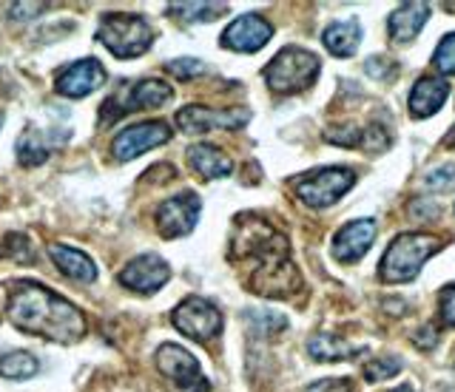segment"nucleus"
Instances as JSON below:
<instances>
[{"instance_id": "1", "label": "nucleus", "mask_w": 455, "mask_h": 392, "mask_svg": "<svg viewBox=\"0 0 455 392\" xmlns=\"http://www.w3.org/2000/svg\"><path fill=\"white\" fill-rule=\"evenodd\" d=\"M231 254L234 259L245 262L251 268L248 285L253 293H262V296H288L299 285L296 270L291 264L288 239L262 219L239 216Z\"/></svg>"}, {"instance_id": "2", "label": "nucleus", "mask_w": 455, "mask_h": 392, "mask_svg": "<svg viewBox=\"0 0 455 392\" xmlns=\"http://www.w3.org/2000/svg\"><path fill=\"white\" fill-rule=\"evenodd\" d=\"M6 316L18 330L57 344L80 341L85 333V318L77 307L37 282H18L9 290Z\"/></svg>"}, {"instance_id": "3", "label": "nucleus", "mask_w": 455, "mask_h": 392, "mask_svg": "<svg viewBox=\"0 0 455 392\" xmlns=\"http://www.w3.org/2000/svg\"><path fill=\"white\" fill-rule=\"evenodd\" d=\"M97 40L103 43L114 58L132 60L146 54L154 43V29L146 18L132 15V12H108L97 26Z\"/></svg>"}, {"instance_id": "4", "label": "nucleus", "mask_w": 455, "mask_h": 392, "mask_svg": "<svg viewBox=\"0 0 455 392\" xmlns=\"http://www.w3.org/2000/svg\"><path fill=\"white\" fill-rule=\"evenodd\" d=\"M438 250V239L424 233H402L390 242L387 254L381 259V282L398 285V282H410L416 278L419 270L424 268V262L430 259Z\"/></svg>"}, {"instance_id": "5", "label": "nucleus", "mask_w": 455, "mask_h": 392, "mask_svg": "<svg viewBox=\"0 0 455 392\" xmlns=\"http://www.w3.org/2000/svg\"><path fill=\"white\" fill-rule=\"evenodd\" d=\"M262 77L270 86V91H276V94L305 91L307 86H313V80L319 77V58L307 49L288 46L265 66Z\"/></svg>"}, {"instance_id": "6", "label": "nucleus", "mask_w": 455, "mask_h": 392, "mask_svg": "<svg viewBox=\"0 0 455 392\" xmlns=\"http://www.w3.org/2000/svg\"><path fill=\"white\" fill-rule=\"evenodd\" d=\"M171 97H174V89L163 80H140L132 82V86H123L117 94H111L103 103V111H100V120L103 122H114L132 111L140 108H160L165 106Z\"/></svg>"}, {"instance_id": "7", "label": "nucleus", "mask_w": 455, "mask_h": 392, "mask_svg": "<svg viewBox=\"0 0 455 392\" xmlns=\"http://www.w3.org/2000/svg\"><path fill=\"white\" fill-rule=\"evenodd\" d=\"M355 182V174L347 168H319L305 176L293 179L296 196L310 208H327L333 205L341 193H347Z\"/></svg>"}, {"instance_id": "8", "label": "nucleus", "mask_w": 455, "mask_h": 392, "mask_svg": "<svg viewBox=\"0 0 455 392\" xmlns=\"http://www.w3.org/2000/svg\"><path fill=\"white\" fill-rule=\"evenodd\" d=\"M156 367H160V372L168 378V384L177 392H208L211 389L196 358L180 344H163L156 349Z\"/></svg>"}, {"instance_id": "9", "label": "nucleus", "mask_w": 455, "mask_h": 392, "mask_svg": "<svg viewBox=\"0 0 455 392\" xmlns=\"http://www.w3.org/2000/svg\"><path fill=\"white\" fill-rule=\"evenodd\" d=\"M171 321L182 335H188L194 341H211L222 330V313L217 310V304L199 296L180 302L177 310L171 313Z\"/></svg>"}, {"instance_id": "10", "label": "nucleus", "mask_w": 455, "mask_h": 392, "mask_svg": "<svg viewBox=\"0 0 455 392\" xmlns=\"http://www.w3.org/2000/svg\"><path fill=\"white\" fill-rule=\"evenodd\" d=\"M199 208H203V202H199V196L191 191L171 196V200H165L154 214L156 231H160V236H165V239L188 236L199 219Z\"/></svg>"}, {"instance_id": "11", "label": "nucleus", "mask_w": 455, "mask_h": 392, "mask_svg": "<svg viewBox=\"0 0 455 392\" xmlns=\"http://www.w3.org/2000/svg\"><path fill=\"white\" fill-rule=\"evenodd\" d=\"M251 120L248 108H205V106H185L177 111V125L185 134H203L213 129H242Z\"/></svg>"}, {"instance_id": "12", "label": "nucleus", "mask_w": 455, "mask_h": 392, "mask_svg": "<svg viewBox=\"0 0 455 392\" xmlns=\"http://www.w3.org/2000/svg\"><path fill=\"white\" fill-rule=\"evenodd\" d=\"M171 139V131L165 122H140V125H132V129H125L117 134V139H114V157H117L120 162H132L137 160L140 153H146L156 145H163Z\"/></svg>"}, {"instance_id": "13", "label": "nucleus", "mask_w": 455, "mask_h": 392, "mask_svg": "<svg viewBox=\"0 0 455 392\" xmlns=\"http://www.w3.org/2000/svg\"><path fill=\"white\" fill-rule=\"evenodd\" d=\"M168 276H171L168 262L160 259L156 254H146V256H137L128 262L117 278L123 287L134 290V293H146L148 296V293H156L168 282Z\"/></svg>"}, {"instance_id": "14", "label": "nucleus", "mask_w": 455, "mask_h": 392, "mask_svg": "<svg viewBox=\"0 0 455 392\" xmlns=\"http://www.w3.org/2000/svg\"><path fill=\"white\" fill-rule=\"evenodd\" d=\"M106 82V68L97 60H77L66 66L63 72H57L54 77V89L57 94L71 97V100H80V97H89L92 91H97Z\"/></svg>"}, {"instance_id": "15", "label": "nucleus", "mask_w": 455, "mask_h": 392, "mask_svg": "<svg viewBox=\"0 0 455 392\" xmlns=\"http://www.w3.org/2000/svg\"><path fill=\"white\" fill-rule=\"evenodd\" d=\"M379 233V225L373 219H355V222H347L345 228H341L336 236H333V259L341 262V264H350V262H359L370 245H373Z\"/></svg>"}, {"instance_id": "16", "label": "nucleus", "mask_w": 455, "mask_h": 392, "mask_svg": "<svg viewBox=\"0 0 455 392\" xmlns=\"http://www.w3.org/2000/svg\"><path fill=\"white\" fill-rule=\"evenodd\" d=\"M270 35H274V29H270V23L262 18V15H242L236 18L228 29L222 32V46L231 49V51H259Z\"/></svg>"}, {"instance_id": "17", "label": "nucleus", "mask_w": 455, "mask_h": 392, "mask_svg": "<svg viewBox=\"0 0 455 392\" xmlns=\"http://www.w3.org/2000/svg\"><path fill=\"white\" fill-rule=\"evenodd\" d=\"M450 94V82L447 80H438V77H421L416 86L410 91V114L412 117H433L435 111L444 106Z\"/></svg>"}, {"instance_id": "18", "label": "nucleus", "mask_w": 455, "mask_h": 392, "mask_svg": "<svg viewBox=\"0 0 455 392\" xmlns=\"http://www.w3.org/2000/svg\"><path fill=\"white\" fill-rule=\"evenodd\" d=\"M427 18H430V6L427 4H416V0H412V4L398 6L387 23L390 37L398 40V43H410V40L424 29Z\"/></svg>"}, {"instance_id": "19", "label": "nucleus", "mask_w": 455, "mask_h": 392, "mask_svg": "<svg viewBox=\"0 0 455 392\" xmlns=\"http://www.w3.org/2000/svg\"><path fill=\"white\" fill-rule=\"evenodd\" d=\"M66 137H54L52 131L40 129H26L18 139V162L23 168H35L40 162H46L52 157V148L57 143H63Z\"/></svg>"}, {"instance_id": "20", "label": "nucleus", "mask_w": 455, "mask_h": 392, "mask_svg": "<svg viewBox=\"0 0 455 392\" xmlns=\"http://www.w3.org/2000/svg\"><path fill=\"white\" fill-rule=\"evenodd\" d=\"M49 254L54 259V268L66 278H75V282H94L97 278V264L85 256L83 250L66 247V245H52Z\"/></svg>"}, {"instance_id": "21", "label": "nucleus", "mask_w": 455, "mask_h": 392, "mask_svg": "<svg viewBox=\"0 0 455 392\" xmlns=\"http://www.w3.org/2000/svg\"><path fill=\"white\" fill-rule=\"evenodd\" d=\"M188 162L191 168L205 179H222L234 171V162L225 157L220 148L213 145H194L188 148Z\"/></svg>"}, {"instance_id": "22", "label": "nucleus", "mask_w": 455, "mask_h": 392, "mask_svg": "<svg viewBox=\"0 0 455 392\" xmlns=\"http://www.w3.org/2000/svg\"><path fill=\"white\" fill-rule=\"evenodd\" d=\"M359 43H362V26L353 18L339 20L324 29V46L331 54H336V58H350V54H355V49H359Z\"/></svg>"}, {"instance_id": "23", "label": "nucleus", "mask_w": 455, "mask_h": 392, "mask_svg": "<svg viewBox=\"0 0 455 392\" xmlns=\"http://www.w3.org/2000/svg\"><path fill=\"white\" fill-rule=\"evenodd\" d=\"M307 353L316 361H341V358H347L353 353V347L345 339H339V335L319 333V335H313V339H310Z\"/></svg>"}, {"instance_id": "24", "label": "nucleus", "mask_w": 455, "mask_h": 392, "mask_svg": "<svg viewBox=\"0 0 455 392\" xmlns=\"http://www.w3.org/2000/svg\"><path fill=\"white\" fill-rule=\"evenodd\" d=\"M168 12L180 20H188V23H208V20H217L220 15H225L228 6L225 4H171Z\"/></svg>"}, {"instance_id": "25", "label": "nucleus", "mask_w": 455, "mask_h": 392, "mask_svg": "<svg viewBox=\"0 0 455 392\" xmlns=\"http://www.w3.org/2000/svg\"><path fill=\"white\" fill-rule=\"evenodd\" d=\"M37 370H40L37 358L32 353H23V349H18V353H9V356L0 358V375L12 378V381H23V378H32Z\"/></svg>"}, {"instance_id": "26", "label": "nucleus", "mask_w": 455, "mask_h": 392, "mask_svg": "<svg viewBox=\"0 0 455 392\" xmlns=\"http://www.w3.org/2000/svg\"><path fill=\"white\" fill-rule=\"evenodd\" d=\"M248 325L253 333H259V335H276L284 325H288V321H284V316L270 313V310H251Z\"/></svg>"}, {"instance_id": "27", "label": "nucleus", "mask_w": 455, "mask_h": 392, "mask_svg": "<svg viewBox=\"0 0 455 392\" xmlns=\"http://www.w3.org/2000/svg\"><path fill=\"white\" fill-rule=\"evenodd\" d=\"M398 370H402V358H395V356H379L373 361H367L364 378H367V381H387V378H393Z\"/></svg>"}, {"instance_id": "28", "label": "nucleus", "mask_w": 455, "mask_h": 392, "mask_svg": "<svg viewBox=\"0 0 455 392\" xmlns=\"http://www.w3.org/2000/svg\"><path fill=\"white\" fill-rule=\"evenodd\" d=\"M433 63L438 72L455 74V32L441 37V43L435 46V54H433Z\"/></svg>"}, {"instance_id": "29", "label": "nucleus", "mask_w": 455, "mask_h": 392, "mask_svg": "<svg viewBox=\"0 0 455 392\" xmlns=\"http://www.w3.org/2000/svg\"><path fill=\"white\" fill-rule=\"evenodd\" d=\"M424 188L430 191H455V165H441L424 176Z\"/></svg>"}, {"instance_id": "30", "label": "nucleus", "mask_w": 455, "mask_h": 392, "mask_svg": "<svg viewBox=\"0 0 455 392\" xmlns=\"http://www.w3.org/2000/svg\"><path fill=\"white\" fill-rule=\"evenodd\" d=\"M4 256L18 259V262H32V259H35V254H32V242H28L26 236H20V233H9V236H6Z\"/></svg>"}, {"instance_id": "31", "label": "nucleus", "mask_w": 455, "mask_h": 392, "mask_svg": "<svg viewBox=\"0 0 455 392\" xmlns=\"http://www.w3.org/2000/svg\"><path fill=\"white\" fill-rule=\"evenodd\" d=\"M165 68H168V74H174L180 80H191L205 72V63H199L196 58H180V60H171Z\"/></svg>"}, {"instance_id": "32", "label": "nucleus", "mask_w": 455, "mask_h": 392, "mask_svg": "<svg viewBox=\"0 0 455 392\" xmlns=\"http://www.w3.org/2000/svg\"><path fill=\"white\" fill-rule=\"evenodd\" d=\"M324 137L331 139V143L345 145V148H353V145L362 143V131L355 129V125H347V129H333V131H327Z\"/></svg>"}, {"instance_id": "33", "label": "nucleus", "mask_w": 455, "mask_h": 392, "mask_svg": "<svg viewBox=\"0 0 455 392\" xmlns=\"http://www.w3.org/2000/svg\"><path fill=\"white\" fill-rule=\"evenodd\" d=\"M52 6L49 4H12L9 6V18H14V20H32V18H37L40 12H49Z\"/></svg>"}, {"instance_id": "34", "label": "nucleus", "mask_w": 455, "mask_h": 392, "mask_svg": "<svg viewBox=\"0 0 455 392\" xmlns=\"http://www.w3.org/2000/svg\"><path fill=\"white\" fill-rule=\"evenodd\" d=\"M350 381L347 378H322V381L310 384L305 392H350Z\"/></svg>"}, {"instance_id": "35", "label": "nucleus", "mask_w": 455, "mask_h": 392, "mask_svg": "<svg viewBox=\"0 0 455 392\" xmlns=\"http://www.w3.org/2000/svg\"><path fill=\"white\" fill-rule=\"evenodd\" d=\"M441 318H444L450 327H455V285H450L441 293Z\"/></svg>"}, {"instance_id": "36", "label": "nucleus", "mask_w": 455, "mask_h": 392, "mask_svg": "<svg viewBox=\"0 0 455 392\" xmlns=\"http://www.w3.org/2000/svg\"><path fill=\"white\" fill-rule=\"evenodd\" d=\"M393 68H395V66H393L387 58H370V60H367V74H370V77H379V80H381V77H387V74L393 72Z\"/></svg>"}, {"instance_id": "37", "label": "nucleus", "mask_w": 455, "mask_h": 392, "mask_svg": "<svg viewBox=\"0 0 455 392\" xmlns=\"http://www.w3.org/2000/svg\"><path fill=\"white\" fill-rule=\"evenodd\" d=\"M444 143H447L450 148H455V125H452V131L447 134V139H444Z\"/></svg>"}, {"instance_id": "38", "label": "nucleus", "mask_w": 455, "mask_h": 392, "mask_svg": "<svg viewBox=\"0 0 455 392\" xmlns=\"http://www.w3.org/2000/svg\"><path fill=\"white\" fill-rule=\"evenodd\" d=\"M393 392H412L410 387H398V389H393Z\"/></svg>"}, {"instance_id": "39", "label": "nucleus", "mask_w": 455, "mask_h": 392, "mask_svg": "<svg viewBox=\"0 0 455 392\" xmlns=\"http://www.w3.org/2000/svg\"><path fill=\"white\" fill-rule=\"evenodd\" d=\"M0 125H4V111H0Z\"/></svg>"}]
</instances>
